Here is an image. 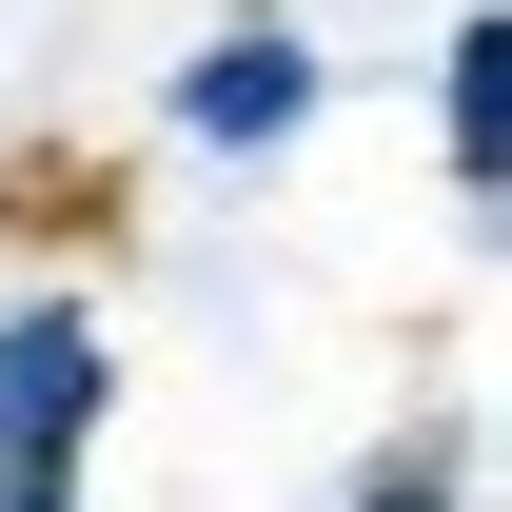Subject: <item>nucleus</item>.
Segmentation results:
<instances>
[{"instance_id": "nucleus-4", "label": "nucleus", "mask_w": 512, "mask_h": 512, "mask_svg": "<svg viewBox=\"0 0 512 512\" xmlns=\"http://www.w3.org/2000/svg\"><path fill=\"white\" fill-rule=\"evenodd\" d=\"M355 512H453V453L414 434V453H375V473H355Z\"/></svg>"}, {"instance_id": "nucleus-2", "label": "nucleus", "mask_w": 512, "mask_h": 512, "mask_svg": "<svg viewBox=\"0 0 512 512\" xmlns=\"http://www.w3.org/2000/svg\"><path fill=\"white\" fill-rule=\"evenodd\" d=\"M296 119H316V40H296V20H237V40L178 60V138L197 158H276Z\"/></svg>"}, {"instance_id": "nucleus-1", "label": "nucleus", "mask_w": 512, "mask_h": 512, "mask_svg": "<svg viewBox=\"0 0 512 512\" xmlns=\"http://www.w3.org/2000/svg\"><path fill=\"white\" fill-rule=\"evenodd\" d=\"M119 414L99 296H0V512H79V453Z\"/></svg>"}, {"instance_id": "nucleus-3", "label": "nucleus", "mask_w": 512, "mask_h": 512, "mask_svg": "<svg viewBox=\"0 0 512 512\" xmlns=\"http://www.w3.org/2000/svg\"><path fill=\"white\" fill-rule=\"evenodd\" d=\"M434 138H453V197L493 217V197H512V0H473V20H453V60H434Z\"/></svg>"}]
</instances>
